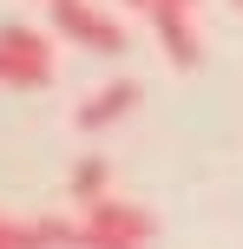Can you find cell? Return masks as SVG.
<instances>
[{
    "instance_id": "cell-2",
    "label": "cell",
    "mask_w": 243,
    "mask_h": 249,
    "mask_svg": "<svg viewBox=\"0 0 243 249\" xmlns=\"http://www.w3.org/2000/svg\"><path fill=\"white\" fill-rule=\"evenodd\" d=\"M53 72H59V33H46V26H0V86H53Z\"/></svg>"
},
{
    "instance_id": "cell-1",
    "label": "cell",
    "mask_w": 243,
    "mask_h": 249,
    "mask_svg": "<svg viewBox=\"0 0 243 249\" xmlns=\"http://www.w3.org/2000/svg\"><path fill=\"white\" fill-rule=\"evenodd\" d=\"M158 223L145 203L125 197H99V203H79L73 216V249H151Z\"/></svg>"
},
{
    "instance_id": "cell-6",
    "label": "cell",
    "mask_w": 243,
    "mask_h": 249,
    "mask_svg": "<svg viewBox=\"0 0 243 249\" xmlns=\"http://www.w3.org/2000/svg\"><path fill=\"white\" fill-rule=\"evenodd\" d=\"M66 190H73V203H99V197H112V158H79L73 177H66Z\"/></svg>"
},
{
    "instance_id": "cell-10",
    "label": "cell",
    "mask_w": 243,
    "mask_h": 249,
    "mask_svg": "<svg viewBox=\"0 0 243 249\" xmlns=\"http://www.w3.org/2000/svg\"><path fill=\"white\" fill-rule=\"evenodd\" d=\"M237 7H243V0H237Z\"/></svg>"
},
{
    "instance_id": "cell-8",
    "label": "cell",
    "mask_w": 243,
    "mask_h": 249,
    "mask_svg": "<svg viewBox=\"0 0 243 249\" xmlns=\"http://www.w3.org/2000/svg\"><path fill=\"white\" fill-rule=\"evenodd\" d=\"M0 249H20V223L13 216H0Z\"/></svg>"
},
{
    "instance_id": "cell-3",
    "label": "cell",
    "mask_w": 243,
    "mask_h": 249,
    "mask_svg": "<svg viewBox=\"0 0 243 249\" xmlns=\"http://www.w3.org/2000/svg\"><path fill=\"white\" fill-rule=\"evenodd\" d=\"M53 33L73 39L79 53H125V20L92 7V0H59L53 7Z\"/></svg>"
},
{
    "instance_id": "cell-9",
    "label": "cell",
    "mask_w": 243,
    "mask_h": 249,
    "mask_svg": "<svg viewBox=\"0 0 243 249\" xmlns=\"http://www.w3.org/2000/svg\"><path fill=\"white\" fill-rule=\"evenodd\" d=\"M46 7H59V0H46Z\"/></svg>"
},
{
    "instance_id": "cell-5",
    "label": "cell",
    "mask_w": 243,
    "mask_h": 249,
    "mask_svg": "<svg viewBox=\"0 0 243 249\" xmlns=\"http://www.w3.org/2000/svg\"><path fill=\"white\" fill-rule=\"evenodd\" d=\"M151 33H158V46H165V59L171 66H204V33H197V13L191 7H165V13H151Z\"/></svg>"
},
{
    "instance_id": "cell-7",
    "label": "cell",
    "mask_w": 243,
    "mask_h": 249,
    "mask_svg": "<svg viewBox=\"0 0 243 249\" xmlns=\"http://www.w3.org/2000/svg\"><path fill=\"white\" fill-rule=\"evenodd\" d=\"M125 7H131V13H145V20H151V13H165V7H191V13H197V7H204V0H125Z\"/></svg>"
},
{
    "instance_id": "cell-4",
    "label": "cell",
    "mask_w": 243,
    "mask_h": 249,
    "mask_svg": "<svg viewBox=\"0 0 243 249\" xmlns=\"http://www.w3.org/2000/svg\"><path fill=\"white\" fill-rule=\"evenodd\" d=\"M138 105H145V86H138V79H112V86H99L73 112V124H79V131H112V124H125Z\"/></svg>"
}]
</instances>
